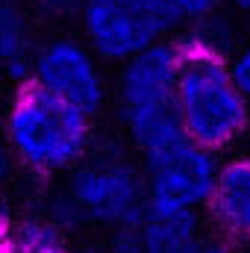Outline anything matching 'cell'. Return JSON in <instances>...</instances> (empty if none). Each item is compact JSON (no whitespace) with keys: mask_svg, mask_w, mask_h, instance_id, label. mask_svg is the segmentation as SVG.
<instances>
[{"mask_svg":"<svg viewBox=\"0 0 250 253\" xmlns=\"http://www.w3.org/2000/svg\"><path fill=\"white\" fill-rule=\"evenodd\" d=\"M80 230L103 236H135L150 212L141 156L121 132H97L85 159L62 177Z\"/></svg>","mask_w":250,"mask_h":253,"instance_id":"cell-1","label":"cell"},{"mask_svg":"<svg viewBox=\"0 0 250 253\" xmlns=\"http://www.w3.org/2000/svg\"><path fill=\"white\" fill-rule=\"evenodd\" d=\"M0 118L3 141L18 171H27L36 180L68 177L97 138L91 115L33 83L15 85Z\"/></svg>","mask_w":250,"mask_h":253,"instance_id":"cell-2","label":"cell"},{"mask_svg":"<svg viewBox=\"0 0 250 253\" xmlns=\"http://www.w3.org/2000/svg\"><path fill=\"white\" fill-rule=\"evenodd\" d=\"M180 68H183L180 36L153 44L144 53L118 65V74L112 80V106L121 135L141 159L156 156L186 138L177 118Z\"/></svg>","mask_w":250,"mask_h":253,"instance_id":"cell-3","label":"cell"},{"mask_svg":"<svg viewBox=\"0 0 250 253\" xmlns=\"http://www.w3.org/2000/svg\"><path fill=\"white\" fill-rule=\"evenodd\" d=\"M183 68L177 83V118L188 141L227 156L250 135V103L227 71V56L194 44L180 33Z\"/></svg>","mask_w":250,"mask_h":253,"instance_id":"cell-4","label":"cell"},{"mask_svg":"<svg viewBox=\"0 0 250 253\" xmlns=\"http://www.w3.org/2000/svg\"><path fill=\"white\" fill-rule=\"evenodd\" d=\"M77 24L91 50L115 68L186 30L183 15L165 0H80Z\"/></svg>","mask_w":250,"mask_h":253,"instance_id":"cell-5","label":"cell"},{"mask_svg":"<svg viewBox=\"0 0 250 253\" xmlns=\"http://www.w3.org/2000/svg\"><path fill=\"white\" fill-rule=\"evenodd\" d=\"M30 83L83 109L94 121L112 103V80L106 74V62L83 36L53 33L39 39L30 65Z\"/></svg>","mask_w":250,"mask_h":253,"instance_id":"cell-6","label":"cell"},{"mask_svg":"<svg viewBox=\"0 0 250 253\" xmlns=\"http://www.w3.org/2000/svg\"><path fill=\"white\" fill-rule=\"evenodd\" d=\"M224 156L194 144L177 141L168 150L141 159L144 180H147V200L150 212H200L212 200V191L221 174Z\"/></svg>","mask_w":250,"mask_h":253,"instance_id":"cell-7","label":"cell"},{"mask_svg":"<svg viewBox=\"0 0 250 253\" xmlns=\"http://www.w3.org/2000/svg\"><path fill=\"white\" fill-rule=\"evenodd\" d=\"M206 224L239 253L250 251V153H230L206 206Z\"/></svg>","mask_w":250,"mask_h":253,"instance_id":"cell-8","label":"cell"},{"mask_svg":"<svg viewBox=\"0 0 250 253\" xmlns=\"http://www.w3.org/2000/svg\"><path fill=\"white\" fill-rule=\"evenodd\" d=\"M135 242L141 253H239L200 212H147Z\"/></svg>","mask_w":250,"mask_h":253,"instance_id":"cell-9","label":"cell"},{"mask_svg":"<svg viewBox=\"0 0 250 253\" xmlns=\"http://www.w3.org/2000/svg\"><path fill=\"white\" fill-rule=\"evenodd\" d=\"M36 44L30 9L21 0H0V80H9L12 85L30 83Z\"/></svg>","mask_w":250,"mask_h":253,"instance_id":"cell-10","label":"cell"},{"mask_svg":"<svg viewBox=\"0 0 250 253\" xmlns=\"http://www.w3.org/2000/svg\"><path fill=\"white\" fill-rule=\"evenodd\" d=\"M0 253H80L71 245V236L47 221L42 212H30L15 218L9 239L3 242Z\"/></svg>","mask_w":250,"mask_h":253,"instance_id":"cell-11","label":"cell"},{"mask_svg":"<svg viewBox=\"0 0 250 253\" xmlns=\"http://www.w3.org/2000/svg\"><path fill=\"white\" fill-rule=\"evenodd\" d=\"M227 71H230V80L236 83V88L250 103V39H242L227 53Z\"/></svg>","mask_w":250,"mask_h":253,"instance_id":"cell-12","label":"cell"},{"mask_svg":"<svg viewBox=\"0 0 250 253\" xmlns=\"http://www.w3.org/2000/svg\"><path fill=\"white\" fill-rule=\"evenodd\" d=\"M165 3L174 6L183 15L186 27L203 21V18H209V15H215V12H221L224 6H230V0H165Z\"/></svg>","mask_w":250,"mask_h":253,"instance_id":"cell-13","label":"cell"},{"mask_svg":"<svg viewBox=\"0 0 250 253\" xmlns=\"http://www.w3.org/2000/svg\"><path fill=\"white\" fill-rule=\"evenodd\" d=\"M80 253H141V248H138L135 236H106Z\"/></svg>","mask_w":250,"mask_h":253,"instance_id":"cell-14","label":"cell"},{"mask_svg":"<svg viewBox=\"0 0 250 253\" xmlns=\"http://www.w3.org/2000/svg\"><path fill=\"white\" fill-rule=\"evenodd\" d=\"M15 171H18V165H15V159H12V153H9L6 141L0 138V200H3L6 189L12 186V180H15Z\"/></svg>","mask_w":250,"mask_h":253,"instance_id":"cell-15","label":"cell"},{"mask_svg":"<svg viewBox=\"0 0 250 253\" xmlns=\"http://www.w3.org/2000/svg\"><path fill=\"white\" fill-rule=\"evenodd\" d=\"M12 227H15V215L9 212V206H6V200H0V248H3V242L9 239V233H12Z\"/></svg>","mask_w":250,"mask_h":253,"instance_id":"cell-16","label":"cell"},{"mask_svg":"<svg viewBox=\"0 0 250 253\" xmlns=\"http://www.w3.org/2000/svg\"><path fill=\"white\" fill-rule=\"evenodd\" d=\"M230 6H233L239 15H250V0H230Z\"/></svg>","mask_w":250,"mask_h":253,"instance_id":"cell-17","label":"cell"},{"mask_svg":"<svg viewBox=\"0 0 250 253\" xmlns=\"http://www.w3.org/2000/svg\"><path fill=\"white\" fill-rule=\"evenodd\" d=\"M0 138H3V118H0Z\"/></svg>","mask_w":250,"mask_h":253,"instance_id":"cell-18","label":"cell"},{"mask_svg":"<svg viewBox=\"0 0 250 253\" xmlns=\"http://www.w3.org/2000/svg\"><path fill=\"white\" fill-rule=\"evenodd\" d=\"M245 253H250V251H245Z\"/></svg>","mask_w":250,"mask_h":253,"instance_id":"cell-19","label":"cell"},{"mask_svg":"<svg viewBox=\"0 0 250 253\" xmlns=\"http://www.w3.org/2000/svg\"><path fill=\"white\" fill-rule=\"evenodd\" d=\"M33 3H36V0H33Z\"/></svg>","mask_w":250,"mask_h":253,"instance_id":"cell-20","label":"cell"}]
</instances>
